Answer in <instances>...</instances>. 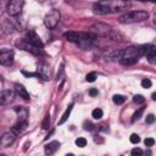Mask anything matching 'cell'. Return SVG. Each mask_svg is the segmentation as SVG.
Listing matches in <instances>:
<instances>
[{"instance_id":"6da1fadb","label":"cell","mask_w":156,"mask_h":156,"mask_svg":"<svg viewBox=\"0 0 156 156\" xmlns=\"http://www.w3.org/2000/svg\"><path fill=\"white\" fill-rule=\"evenodd\" d=\"M130 6L126 0H101L93 5V12L95 15H110L122 10H127Z\"/></svg>"},{"instance_id":"7a4b0ae2","label":"cell","mask_w":156,"mask_h":156,"mask_svg":"<svg viewBox=\"0 0 156 156\" xmlns=\"http://www.w3.org/2000/svg\"><path fill=\"white\" fill-rule=\"evenodd\" d=\"M89 32L94 33L96 37H104V38H108V39H111V40H118V41L122 40V39H121L122 37H121L119 33L115 32L110 26L104 24V23H96V24H94V26L90 28Z\"/></svg>"},{"instance_id":"3957f363","label":"cell","mask_w":156,"mask_h":156,"mask_svg":"<svg viewBox=\"0 0 156 156\" xmlns=\"http://www.w3.org/2000/svg\"><path fill=\"white\" fill-rule=\"evenodd\" d=\"M149 17V13L146 11H130V12H127L124 13L123 16H121L118 18L119 23H123V24H128V23H135V22H143L145 21L146 18Z\"/></svg>"},{"instance_id":"277c9868","label":"cell","mask_w":156,"mask_h":156,"mask_svg":"<svg viewBox=\"0 0 156 156\" xmlns=\"http://www.w3.org/2000/svg\"><path fill=\"white\" fill-rule=\"evenodd\" d=\"M60 18H61V13L58 10L56 9H52L49 13H46V16L44 17V24L46 28L49 29H54L58 22H60Z\"/></svg>"},{"instance_id":"5b68a950","label":"cell","mask_w":156,"mask_h":156,"mask_svg":"<svg viewBox=\"0 0 156 156\" xmlns=\"http://www.w3.org/2000/svg\"><path fill=\"white\" fill-rule=\"evenodd\" d=\"M24 5V0H9L6 11L10 16H17L21 13Z\"/></svg>"},{"instance_id":"8992f818","label":"cell","mask_w":156,"mask_h":156,"mask_svg":"<svg viewBox=\"0 0 156 156\" xmlns=\"http://www.w3.org/2000/svg\"><path fill=\"white\" fill-rule=\"evenodd\" d=\"M94 39H96V35L91 32H88V33H83L80 34V39L79 41L77 43V45L83 49V50H87V49H90L91 45H93V41Z\"/></svg>"},{"instance_id":"52a82bcc","label":"cell","mask_w":156,"mask_h":156,"mask_svg":"<svg viewBox=\"0 0 156 156\" xmlns=\"http://www.w3.org/2000/svg\"><path fill=\"white\" fill-rule=\"evenodd\" d=\"M17 45H18L20 48H22L23 50L29 51V52H32V54H34V55H39V54H40V51H41V48H38V46H35V45L30 44L26 38H24V39H22L21 41H17Z\"/></svg>"},{"instance_id":"ba28073f","label":"cell","mask_w":156,"mask_h":156,"mask_svg":"<svg viewBox=\"0 0 156 156\" xmlns=\"http://www.w3.org/2000/svg\"><path fill=\"white\" fill-rule=\"evenodd\" d=\"M13 51L12 50H7V49H2L0 52V63L2 66H10L13 62Z\"/></svg>"},{"instance_id":"9c48e42d","label":"cell","mask_w":156,"mask_h":156,"mask_svg":"<svg viewBox=\"0 0 156 156\" xmlns=\"http://www.w3.org/2000/svg\"><path fill=\"white\" fill-rule=\"evenodd\" d=\"M16 140V133L11 129L10 132H5L1 136V140H0V145L2 147H7L10 145H12Z\"/></svg>"},{"instance_id":"30bf717a","label":"cell","mask_w":156,"mask_h":156,"mask_svg":"<svg viewBox=\"0 0 156 156\" xmlns=\"http://www.w3.org/2000/svg\"><path fill=\"white\" fill-rule=\"evenodd\" d=\"M26 39H27L30 44H33V45H35V46H38V48H43V41H41V39L39 38V35H38L34 30L27 32Z\"/></svg>"},{"instance_id":"8fae6325","label":"cell","mask_w":156,"mask_h":156,"mask_svg":"<svg viewBox=\"0 0 156 156\" xmlns=\"http://www.w3.org/2000/svg\"><path fill=\"white\" fill-rule=\"evenodd\" d=\"M15 98V93L12 90H2L0 94V102L1 105H9Z\"/></svg>"},{"instance_id":"7c38bea8","label":"cell","mask_w":156,"mask_h":156,"mask_svg":"<svg viewBox=\"0 0 156 156\" xmlns=\"http://www.w3.org/2000/svg\"><path fill=\"white\" fill-rule=\"evenodd\" d=\"M58 147H60V143L54 140V141H51V143L45 145V154L46 155H52L58 150Z\"/></svg>"},{"instance_id":"4fadbf2b","label":"cell","mask_w":156,"mask_h":156,"mask_svg":"<svg viewBox=\"0 0 156 156\" xmlns=\"http://www.w3.org/2000/svg\"><path fill=\"white\" fill-rule=\"evenodd\" d=\"M15 111L17 112L20 121H26V122H27V119H28V110H27L26 107H23V106H17V107H15Z\"/></svg>"},{"instance_id":"5bb4252c","label":"cell","mask_w":156,"mask_h":156,"mask_svg":"<svg viewBox=\"0 0 156 156\" xmlns=\"http://www.w3.org/2000/svg\"><path fill=\"white\" fill-rule=\"evenodd\" d=\"M146 57L150 63H156V46L149 45V49L146 51Z\"/></svg>"},{"instance_id":"9a60e30c","label":"cell","mask_w":156,"mask_h":156,"mask_svg":"<svg viewBox=\"0 0 156 156\" xmlns=\"http://www.w3.org/2000/svg\"><path fill=\"white\" fill-rule=\"evenodd\" d=\"M15 91H16V94L20 95L21 98H23V99H26V100L29 99V94H28L27 89H26L22 84H16V85H15Z\"/></svg>"},{"instance_id":"2e32d148","label":"cell","mask_w":156,"mask_h":156,"mask_svg":"<svg viewBox=\"0 0 156 156\" xmlns=\"http://www.w3.org/2000/svg\"><path fill=\"white\" fill-rule=\"evenodd\" d=\"M122 55H123V50H115L111 54L106 55V61H117V60L119 61Z\"/></svg>"},{"instance_id":"e0dca14e","label":"cell","mask_w":156,"mask_h":156,"mask_svg":"<svg viewBox=\"0 0 156 156\" xmlns=\"http://www.w3.org/2000/svg\"><path fill=\"white\" fill-rule=\"evenodd\" d=\"M65 38H66L68 41L77 44V43L79 41V39H80V34L77 33V32H67V33H65Z\"/></svg>"},{"instance_id":"ac0fdd59","label":"cell","mask_w":156,"mask_h":156,"mask_svg":"<svg viewBox=\"0 0 156 156\" xmlns=\"http://www.w3.org/2000/svg\"><path fill=\"white\" fill-rule=\"evenodd\" d=\"M38 73L40 74V77L43 78V79H49V68H48V66L46 65H44V63H40L39 65V67H38Z\"/></svg>"},{"instance_id":"d6986e66","label":"cell","mask_w":156,"mask_h":156,"mask_svg":"<svg viewBox=\"0 0 156 156\" xmlns=\"http://www.w3.org/2000/svg\"><path fill=\"white\" fill-rule=\"evenodd\" d=\"M26 127H27V122L26 121H17V123L12 127V130L16 133V134H18V133H22L24 129H26Z\"/></svg>"},{"instance_id":"ffe728a7","label":"cell","mask_w":156,"mask_h":156,"mask_svg":"<svg viewBox=\"0 0 156 156\" xmlns=\"http://www.w3.org/2000/svg\"><path fill=\"white\" fill-rule=\"evenodd\" d=\"M72 107H73V104H69V105L67 106V108H66V111L63 112L61 119L58 121V124H63V123L67 121V118H68V116H69V113H71V111H72Z\"/></svg>"},{"instance_id":"44dd1931","label":"cell","mask_w":156,"mask_h":156,"mask_svg":"<svg viewBox=\"0 0 156 156\" xmlns=\"http://www.w3.org/2000/svg\"><path fill=\"white\" fill-rule=\"evenodd\" d=\"M138 57H122L119 60V62L124 66H129V65H134L135 62H138Z\"/></svg>"},{"instance_id":"7402d4cb","label":"cell","mask_w":156,"mask_h":156,"mask_svg":"<svg viewBox=\"0 0 156 156\" xmlns=\"http://www.w3.org/2000/svg\"><path fill=\"white\" fill-rule=\"evenodd\" d=\"M112 100H113V102L116 104V105H122L124 101H126V98L123 96V95H113V98H112Z\"/></svg>"},{"instance_id":"603a6c76","label":"cell","mask_w":156,"mask_h":156,"mask_svg":"<svg viewBox=\"0 0 156 156\" xmlns=\"http://www.w3.org/2000/svg\"><path fill=\"white\" fill-rule=\"evenodd\" d=\"M49 126H50V116H49V113H46L44 119H43V122H41V128L43 129H48Z\"/></svg>"},{"instance_id":"cb8c5ba5","label":"cell","mask_w":156,"mask_h":156,"mask_svg":"<svg viewBox=\"0 0 156 156\" xmlns=\"http://www.w3.org/2000/svg\"><path fill=\"white\" fill-rule=\"evenodd\" d=\"M91 116H93L95 119H100V118L102 117V110H100V108H95V110H93Z\"/></svg>"},{"instance_id":"d4e9b609","label":"cell","mask_w":156,"mask_h":156,"mask_svg":"<svg viewBox=\"0 0 156 156\" xmlns=\"http://www.w3.org/2000/svg\"><path fill=\"white\" fill-rule=\"evenodd\" d=\"M143 112H144V107H140L134 115H133V118H132V122H135V121H138L140 117H141V115H143Z\"/></svg>"},{"instance_id":"484cf974","label":"cell","mask_w":156,"mask_h":156,"mask_svg":"<svg viewBox=\"0 0 156 156\" xmlns=\"http://www.w3.org/2000/svg\"><path fill=\"white\" fill-rule=\"evenodd\" d=\"M76 145L78 147H84L87 145V139L85 138H77L76 139Z\"/></svg>"},{"instance_id":"4316f807","label":"cell","mask_w":156,"mask_h":156,"mask_svg":"<svg viewBox=\"0 0 156 156\" xmlns=\"http://www.w3.org/2000/svg\"><path fill=\"white\" fill-rule=\"evenodd\" d=\"M133 101L135 102V104H143L144 101H145V99H144V96L143 95H134L133 96Z\"/></svg>"},{"instance_id":"83f0119b","label":"cell","mask_w":156,"mask_h":156,"mask_svg":"<svg viewBox=\"0 0 156 156\" xmlns=\"http://www.w3.org/2000/svg\"><path fill=\"white\" fill-rule=\"evenodd\" d=\"M85 79H87V82H94L95 79H96V73L95 72H90V73H88L87 74V77H85Z\"/></svg>"},{"instance_id":"f1b7e54d","label":"cell","mask_w":156,"mask_h":156,"mask_svg":"<svg viewBox=\"0 0 156 156\" xmlns=\"http://www.w3.org/2000/svg\"><path fill=\"white\" fill-rule=\"evenodd\" d=\"M129 140H130L132 144H138V143L140 141V136H139L138 134H132L130 138H129Z\"/></svg>"},{"instance_id":"f546056e","label":"cell","mask_w":156,"mask_h":156,"mask_svg":"<svg viewBox=\"0 0 156 156\" xmlns=\"http://www.w3.org/2000/svg\"><path fill=\"white\" fill-rule=\"evenodd\" d=\"M141 87H143V88H150V87H151V80L147 79V78H144V79L141 80Z\"/></svg>"},{"instance_id":"4dcf8cb0","label":"cell","mask_w":156,"mask_h":156,"mask_svg":"<svg viewBox=\"0 0 156 156\" xmlns=\"http://www.w3.org/2000/svg\"><path fill=\"white\" fill-rule=\"evenodd\" d=\"M93 128H94V124L91 122H89V121L84 122V129L85 130H93Z\"/></svg>"},{"instance_id":"1f68e13d","label":"cell","mask_w":156,"mask_h":156,"mask_svg":"<svg viewBox=\"0 0 156 156\" xmlns=\"http://www.w3.org/2000/svg\"><path fill=\"white\" fill-rule=\"evenodd\" d=\"M144 144H145V146H152V145L155 144V140H154L152 138H146V139L144 140Z\"/></svg>"},{"instance_id":"d6a6232c","label":"cell","mask_w":156,"mask_h":156,"mask_svg":"<svg viewBox=\"0 0 156 156\" xmlns=\"http://www.w3.org/2000/svg\"><path fill=\"white\" fill-rule=\"evenodd\" d=\"M132 155L133 156H140V155H143V150L139 149V147H135V149L132 150Z\"/></svg>"},{"instance_id":"836d02e7","label":"cell","mask_w":156,"mask_h":156,"mask_svg":"<svg viewBox=\"0 0 156 156\" xmlns=\"http://www.w3.org/2000/svg\"><path fill=\"white\" fill-rule=\"evenodd\" d=\"M145 122L149 123V124L154 123V122H155V116H154V115H147L146 118H145Z\"/></svg>"},{"instance_id":"e575fe53","label":"cell","mask_w":156,"mask_h":156,"mask_svg":"<svg viewBox=\"0 0 156 156\" xmlns=\"http://www.w3.org/2000/svg\"><path fill=\"white\" fill-rule=\"evenodd\" d=\"M22 73L27 77H40V74L37 72V73H32V72H26V71H22Z\"/></svg>"},{"instance_id":"d590c367","label":"cell","mask_w":156,"mask_h":156,"mask_svg":"<svg viewBox=\"0 0 156 156\" xmlns=\"http://www.w3.org/2000/svg\"><path fill=\"white\" fill-rule=\"evenodd\" d=\"M89 94H90V96H96V95H98V89L91 88V89L89 90Z\"/></svg>"},{"instance_id":"8d00e7d4","label":"cell","mask_w":156,"mask_h":156,"mask_svg":"<svg viewBox=\"0 0 156 156\" xmlns=\"http://www.w3.org/2000/svg\"><path fill=\"white\" fill-rule=\"evenodd\" d=\"M151 98H152V100H154V101H156V91H155V93H152Z\"/></svg>"},{"instance_id":"74e56055","label":"cell","mask_w":156,"mask_h":156,"mask_svg":"<svg viewBox=\"0 0 156 156\" xmlns=\"http://www.w3.org/2000/svg\"><path fill=\"white\" fill-rule=\"evenodd\" d=\"M154 21H155V23H156V15H155V18H154Z\"/></svg>"}]
</instances>
